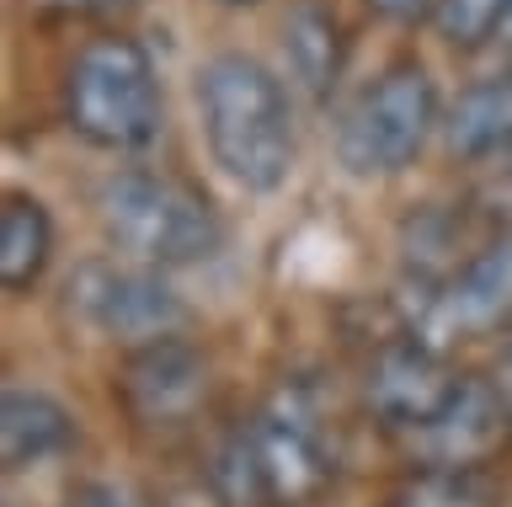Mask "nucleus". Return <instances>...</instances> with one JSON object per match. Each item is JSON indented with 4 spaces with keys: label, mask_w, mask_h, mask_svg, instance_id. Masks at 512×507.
Wrapping results in <instances>:
<instances>
[{
    "label": "nucleus",
    "mask_w": 512,
    "mask_h": 507,
    "mask_svg": "<svg viewBox=\"0 0 512 507\" xmlns=\"http://www.w3.org/2000/svg\"><path fill=\"white\" fill-rule=\"evenodd\" d=\"M32 6H48V11H70V17H123V11L144 6V0H32Z\"/></svg>",
    "instance_id": "nucleus-17"
},
{
    "label": "nucleus",
    "mask_w": 512,
    "mask_h": 507,
    "mask_svg": "<svg viewBox=\"0 0 512 507\" xmlns=\"http://www.w3.org/2000/svg\"><path fill=\"white\" fill-rule=\"evenodd\" d=\"M48 257H54V219L38 198L11 193L0 209V283H6V294L32 289Z\"/></svg>",
    "instance_id": "nucleus-14"
},
{
    "label": "nucleus",
    "mask_w": 512,
    "mask_h": 507,
    "mask_svg": "<svg viewBox=\"0 0 512 507\" xmlns=\"http://www.w3.org/2000/svg\"><path fill=\"white\" fill-rule=\"evenodd\" d=\"M512 326V235H496L480 251H470L422 305V342H454L480 331Z\"/></svg>",
    "instance_id": "nucleus-7"
},
{
    "label": "nucleus",
    "mask_w": 512,
    "mask_h": 507,
    "mask_svg": "<svg viewBox=\"0 0 512 507\" xmlns=\"http://www.w3.org/2000/svg\"><path fill=\"white\" fill-rule=\"evenodd\" d=\"M443 145L459 161H512V75L459 91L443 113Z\"/></svg>",
    "instance_id": "nucleus-13"
},
{
    "label": "nucleus",
    "mask_w": 512,
    "mask_h": 507,
    "mask_svg": "<svg viewBox=\"0 0 512 507\" xmlns=\"http://www.w3.org/2000/svg\"><path fill=\"white\" fill-rule=\"evenodd\" d=\"M64 118L91 150L144 155L166 129L155 59L139 38H91L64 75Z\"/></svg>",
    "instance_id": "nucleus-4"
},
{
    "label": "nucleus",
    "mask_w": 512,
    "mask_h": 507,
    "mask_svg": "<svg viewBox=\"0 0 512 507\" xmlns=\"http://www.w3.org/2000/svg\"><path fill=\"white\" fill-rule=\"evenodd\" d=\"M459 379L443 363V353L422 337H400L390 347H379L363 369V406L374 411V422H384L390 433H422L438 411L454 401Z\"/></svg>",
    "instance_id": "nucleus-8"
},
{
    "label": "nucleus",
    "mask_w": 512,
    "mask_h": 507,
    "mask_svg": "<svg viewBox=\"0 0 512 507\" xmlns=\"http://www.w3.org/2000/svg\"><path fill=\"white\" fill-rule=\"evenodd\" d=\"M507 358H512V326H507Z\"/></svg>",
    "instance_id": "nucleus-21"
},
{
    "label": "nucleus",
    "mask_w": 512,
    "mask_h": 507,
    "mask_svg": "<svg viewBox=\"0 0 512 507\" xmlns=\"http://www.w3.org/2000/svg\"><path fill=\"white\" fill-rule=\"evenodd\" d=\"M75 507H144L134 491H123V486H107V481H96V486H86L75 497Z\"/></svg>",
    "instance_id": "nucleus-19"
},
{
    "label": "nucleus",
    "mask_w": 512,
    "mask_h": 507,
    "mask_svg": "<svg viewBox=\"0 0 512 507\" xmlns=\"http://www.w3.org/2000/svg\"><path fill=\"white\" fill-rule=\"evenodd\" d=\"M80 443L75 411L38 385H6L0 395V454L6 470H32L43 459H59Z\"/></svg>",
    "instance_id": "nucleus-11"
},
{
    "label": "nucleus",
    "mask_w": 512,
    "mask_h": 507,
    "mask_svg": "<svg viewBox=\"0 0 512 507\" xmlns=\"http://www.w3.org/2000/svg\"><path fill=\"white\" fill-rule=\"evenodd\" d=\"M368 11L384 22H400V27H416L422 17H432L438 11V0H368Z\"/></svg>",
    "instance_id": "nucleus-18"
},
{
    "label": "nucleus",
    "mask_w": 512,
    "mask_h": 507,
    "mask_svg": "<svg viewBox=\"0 0 512 507\" xmlns=\"http://www.w3.org/2000/svg\"><path fill=\"white\" fill-rule=\"evenodd\" d=\"M198 118L214 166L246 193H278L299 161L288 86L256 54H214L198 65Z\"/></svg>",
    "instance_id": "nucleus-2"
},
{
    "label": "nucleus",
    "mask_w": 512,
    "mask_h": 507,
    "mask_svg": "<svg viewBox=\"0 0 512 507\" xmlns=\"http://www.w3.org/2000/svg\"><path fill=\"white\" fill-rule=\"evenodd\" d=\"M219 6H230V11H251V6H262V0H219Z\"/></svg>",
    "instance_id": "nucleus-20"
},
{
    "label": "nucleus",
    "mask_w": 512,
    "mask_h": 507,
    "mask_svg": "<svg viewBox=\"0 0 512 507\" xmlns=\"http://www.w3.org/2000/svg\"><path fill=\"white\" fill-rule=\"evenodd\" d=\"M507 11H512V0H438L432 22H438L443 43H454V49H480V43L502 38Z\"/></svg>",
    "instance_id": "nucleus-16"
},
{
    "label": "nucleus",
    "mask_w": 512,
    "mask_h": 507,
    "mask_svg": "<svg viewBox=\"0 0 512 507\" xmlns=\"http://www.w3.org/2000/svg\"><path fill=\"white\" fill-rule=\"evenodd\" d=\"M96 225L123 262L155 273L214 262L224 246L214 203L166 171H112L96 187Z\"/></svg>",
    "instance_id": "nucleus-3"
},
{
    "label": "nucleus",
    "mask_w": 512,
    "mask_h": 507,
    "mask_svg": "<svg viewBox=\"0 0 512 507\" xmlns=\"http://www.w3.org/2000/svg\"><path fill=\"white\" fill-rule=\"evenodd\" d=\"M432 129H443L438 81L427 75V65L400 59L379 70L336 118V161L352 177H395L427 150Z\"/></svg>",
    "instance_id": "nucleus-5"
},
{
    "label": "nucleus",
    "mask_w": 512,
    "mask_h": 507,
    "mask_svg": "<svg viewBox=\"0 0 512 507\" xmlns=\"http://www.w3.org/2000/svg\"><path fill=\"white\" fill-rule=\"evenodd\" d=\"M390 507H502L491 470H416Z\"/></svg>",
    "instance_id": "nucleus-15"
},
{
    "label": "nucleus",
    "mask_w": 512,
    "mask_h": 507,
    "mask_svg": "<svg viewBox=\"0 0 512 507\" xmlns=\"http://www.w3.org/2000/svg\"><path fill=\"white\" fill-rule=\"evenodd\" d=\"M512 438L507 395L480 374H464L454 401L432 417L422 433H411V454L422 470H486L496 449Z\"/></svg>",
    "instance_id": "nucleus-10"
},
{
    "label": "nucleus",
    "mask_w": 512,
    "mask_h": 507,
    "mask_svg": "<svg viewBox=\"0 0 512 507\" xmlns=\"http://www.w3.org/2000/svg\"><path fill=\"white\" fill-rule=\"evenodd\" d=\"M283 65L299 81L304 97L326 102L342 86V65H347V38H342V17L326 0H294L283 17Z\"/></svg>",
    "instance_id": "nucleus-12"
},
{
    "label": "nucleus",
    "mask_w": 512,
    "mask_h": 507,
    "mask_svg": "<svg viewBox=\"0 0 512 507\" xmlns=\"http://www.w3.org/2000/svg\"><path fill=\"white\" fill-rule=\"evenodd\" d=\"M336 475V427L315 385L288 379L240 422L214 459L224 507H304Z\"/></svg>",
    "instance_id": "nucleus-1"
},
{
    "label": "nucleus",
    "mask_w": 512,
    "mask_h": 507,
    "mask_svg": "<svg viewBox=\"0 0 512 507\" xmlns=\"http://www.w3.org/2000/svg\"><path fill=\"white\" fill-rule=\"evenodd\" d=\"M118 401L139 427H182L208 401V358L182 337L128 347L118 374Z\"/></svg>",
    "instance_id": "nucleus-9"
},
{
    "label": "nucleus",
    "mask_w": 512,
    "mask_h": 507,
    "mask_svg": "<svg viewBox=\"0 0 512 507\" xmlns=\"http://www.w3.org/2000/svg\"><path fill=\"white\" fill-rule=\"evenodd\" d=\"M64 305L80 326L96 337H112L123 347H144L160 337H176L187 321L182 294L166 283V273L123 257H91L64 278Z\"/></svg>",
    "instance_id": "nucleus-6"
}]
</instances>
